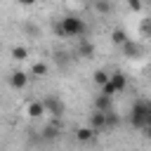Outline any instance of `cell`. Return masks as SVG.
I'll return each instance as SVG.
<instances>
[{"label": "cell", "instance_id": "6da1fadb", "mask_svg": "<svg viewBox=\"0 0 151 151\" xmlns=\"http://www.w3.org/2000/svg\"><path fill=\"white\" fill-rule=\"evenodd\" d=\"M54 31H57L59 35L80 38V35L85 33V21H83V19H78V17H73V14H68V17H64L59 24H54Z\"/></svg>", "mask_w": 151, "mask_h": 151}, {"label": "cell", "instance_id": "7a4b0ae2", "mask_svg": "<svg viewBox=\"0 0 151 151\" xmlns=\"http://www.w3.org/2000/svg\"><path fill=\"white\" fill-rule=\"evenodd\" d=\"M130 120H132V125H134V127H142V130H146V127L151 125V104H149L146 99H139V101H134Z\"/></svg>", "mask_w": 151, "mask_h": 151}, {"label": "cell", "instance_id": "3957f363", "mask_svg": "<svg viewBox=\"0 0 151 151\" xmlns=\"http://www.w3.org/2000/svg\"><path fill=\"white\" fill-rule=\"evenodd\" d=\"M125 85H127V80H125L123 73H111L109 80H106V85L101 87V94H104V97H113L116 92L125 90Z\"/></svg>", "mask_w": 151, "mask_h": 151}, {"label": "cell", "instance_id": "277c9868", "mask_svg": "<svg viewBox=\"0 0 151 151\" xmlns=\"http://www.w3.org/2000/svg\"><path fill=\"white\" fill-rule=\"evenodd\" d=\"M9 83H12V87L21 90V87H26V85H28V76H26L24 71H14V73H12V78H9Z\"/></svg>", "mask_w": 151, "mask_h": 151}, {"label": "cell", "instance_id": "5b68a950", "mask_svg": "<svg viewBox=\"0 0 151 151\" xmlns=\"http://www.w3.org/2000/svg\"><path fill=\"white\" fill-rule=\"evenodd\" d=\"M94 111H97V113H106V111H111V97L99 94V97L94 99Z\"/></svg>", "mask_w": 151, "mask_h": 151}, {"label": "cell", "instance_id": "8992f818", "mask_svg": "<svg viewBox=\"0 0 151 151\" xmlns=\"http://www.w3.org/2000/svg\"><path fill=\"white\" fill-rule=\"evenodd\" d=\"M42 106H45V111L50 109V111H52V113H57V116H59V113L64 111V104H61V101H59L57 97H47V99L42 101Z\"/></svg>", "mask_w": 151, "mask_h": 151}, {"label": "cell", "instance_id": "52a82bcc", "mask_svg": "<svg viewBox=\"0 0 151 151\" xmlns=\"http://www.w3.org/2000/svg\"><path fill=\"white\" fill-rule=\"evenodd\" d=\"M90 127H92L94 132L101 130V127H106V118H104V113H97V111H94V113L90 116Z\"/></svg>", "mask_w": 151, "mask_h": 151}, {"label": "cell", "instance_id": "ba28073f", "mask_svg": "<svg viewBox=\"0 0 151 151\" xmlns=\"http://www.w3.org/2000/svg\"><path fill=\"white\" fill-rule=\"evenodd\" d=\"M123 52H125L127 57H139V54H142V47H139V42L127 40V42H123Z\"/></svg>", "mask_w": 151, "mask_h": 151}, {"label": "cell", "instance_id": "9c48e42d", "mask_svg": "<svg viewBox=\"0 0 151 151\" xmlns=\"http://www.w3.org/2000/svg\"><path fill=\"white\" fill-rule=\"evenodd\" d=\"M42 113H45L42 101H31V104H28V116H31V118H40Z\"/></svg>", "mask_w": 151, "mask_h": 151}, {"label": "cell", "instance_id": "30bf717a", "mask_svg": "<svg viewBox=\"0 0 151 151\" xmlns=\"http://www.w3.org/2000/svg\"><path fill=\"white\" fill-rule=\"evenodd\" d=\"M94 134H97V132H94L92 127H80V130L76 132L78 142H92V139H94Z\"/></svg>", "mask_w": 151, "mask_h": 151}, {"label": "cell", "instance_id": "8fae6325", "mask_svg": "<svg viewBox=\"0 0 151 151\" xmlns=\"http://www.w3.org/2000/svg\"><path fill=\"white\" fill-rule=\"evenodd\" d=\"M111 38H113V42H116V45H123V42H127V40H130V38L125 35V31H120V28H116V31L111 33Z\"/></svg>", "mask_w": 151, "mask_h": 151}, {"label": "cell", "instance_id": "7c38bea8", "mask_svg": "<svg viewBox=\"0 0 151 151\" xmlns=\"http://www.w3.org/2000/svg\"><path fill=\"white\" fill-rule=\"evenodd\" d=\"M106 80H109V73H106V71H94V83H97V85L104 87Z\"/></svg>", "mask_w": 151, "mask_h": 151}, {"label": "cell", "instance_id": "4fadbf2b", "mask_svg": "<svg viewBox=\"0 0 151 151\" xmlns=\"http://www.w3.org/2000/svg\"><path fill=\"white\" fill-rule=\"evenodd\" d=\"M78 52H80L83 57H92V54H94V47H92L90 42H80V50H78Z\"/></svg>", "mask_w": 151, "mask_h": 151}, {"label": "cell", "instance_id": "5bb4252c", "mask_svg": "<svg viewBox=\"0 0 151 151\" xmlns=\"http://www.w3.org/2000/svg\"><path fill=\"white\" fill-rule=\"evenodd\" d=\"M26 54H28L26 47H14V50H12V57H14V59H26Z\"/></svg>", "mask_w": 151, "mask_h": 151}, {"label": "cell", "instance_id": "9a60e30c", "mask_svg": "<svg viewBox=\"0 0 151 151\" xmlns=\"http://www.w3.org/2000/svg\"><path fill=\"white\" fill-rule=\"evenodd\" d=\"M45 73H47L45 64H33V76H45Z\"/></svg>", "mask_w": 151, "mask_h": 151}, {"label": "cell", "instance_id": "2e32d148", "mask_svg": "<svg viewBox=\"0 0 151 151\" xmlns=\"http://www.w3.org/2000/svg\"><path fill=\"white\" fill-rule=\"evenodd\" d=\"M57 134H59V132H57V127H52V125H50V127H45V134H42V137H45V139H54Z\"/></svg>", "mask_w": 151, "mask_h": 151}, {"label": "cell", "instance_id": "e0dca14e", "mask_svg": "<svg viewBox=\"0 0 151 151\" xmlns=\"http://www.w3.org/2000/svg\"><path fill=\"white\" fill-rule=\"evenodd\" d=\"M94 7H97L99 12H109V9H111V5H109V2H97Z\"/></svg>", "mask_w": 151, "mask_h": 151}, {"label": "cell", "instance_id": "ac0fdd59", "mask_svg": "<svg viewBox=\"0 0 151 151\" xmlns=\"http://www.w3.org/2000/svg\"><path fill=\"white\" fill-rule=\"evenodd\" d=\"M127 7H130V9H134V12H137V9H139V7H142V2H137V0H134V2H130V5H127Z\"/></svg>", "mask_w": 151, "mask_h": 151}]
</instances>
